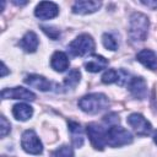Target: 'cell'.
Instances as JSON below:
<instances>
[{
    "label": "cell",
    "mask_w": 157,
    "mask_h": 157,
    "mask_svg": "<svg viewBox=\"0 0 157 157\" xmlns=\"http://www.w3.org/2000/svg\"><path fill=\"white\" fill-rule=\"evenodd\" d=\"M150 27L148 17L141 12H134L129 21V37L132 42H144Z\"/></svg>",
    "instance_id": "6da1fadb"
},
{
    "label": "cell",
    "mask_w": 157,
    "mask_h": 157,
    "mask_svg": "<svg viewBox=\"0 0 157 157\" xmlns=\"http://www.w3.org/2000/svg\"><path fill=\"white\" fill-rule=\"evenodd\" d=\"M109 104V101L103 93H91L82 97L78 101V107L82 112L88 114H97L104 110Z\"/></svg>",
    "instance_id": "7a4b0ae2"
},
{
    "label": "cell",
    "mask_w": 157,
    "mask_h": 157,
    "mask_svg": "<svg viewBox=\"0 0 157 157\" xmlns=\"http://www.w3.org/2000/svg\"><path fill=\"white\" fill-rule=\"evenodd\" d=\"M105 139L107 145L110 147H120L132 142V135L130 134V131L118 125H113L107 130Z\"/></svg>",
    "instance_id": "3957f363"
},
{
    "label": "cell",
    "mask_w": 157,
    "mask_h": 157,
    "mask_svg": "<svg viewBox=\"0 0 157 157\" xmlns=\"http://www.w3.org/2000/svg\"><path fill=\"white\" fill-rule=\"evenodd\" d=\"M69 50L75 56H83L94 50V40L90 34H80L69 45Z\"/></svg>",
    "instance_id": "277c9868"
},
{
    "label": "cell",
    "mask_w": 157,
    "mask_h": 157,
    "mask_svg": "<svg viewBox=\"0 0 157 157\" xmlns=\"http://www.w3.org/2000/svg\"><path fill=\"white\" fill-rule=\"evenodd\" d=\"M22 148L29 155H40L43 152V145L34 130H26L21 137Z\"/></svg>",
    "instance_id": "5b68a950"
},
{
    "label": "cell",
    "mask_w": 157,
    "mask_h": 157,
    "mask_svg": "<svg viewBox=\"0 0 157 157\" xmlns=\"http://www.w3.org/2000/svg\"><path fill=\"white\" fill-rule=\"evenodd\" d=\"M87 135L90 137V141L92 146L97 150H103L104 146L107 145V139H105V130H103L102 126H99L96 123H90L86 128Z\"/></svg>",
    "instance_id": "8992f818"
},
{
    "label": "cell",
    "mask_w": 157,
    "mask_h": 157,
    "mask_svg": "<svg viewBox=\"0 0 157 157\" xmlns=\"http://www.w3.org/2000/svg\"><path fill=\"white\" fill-rule=\"evenodd\" d=\"M128 124L134 129V131L140 136H147L152 131V125L146 118L139 113H132L128 117Z\"/></svg>",
    "instance_id": "52a82bcc"
},
{
    "label": "cell",
    "mask_w": 157,
    "mask_h": 157,
    "mask_svg": "<svg viewBox=\"0 0 157 157\" xmlns=\"http://www.w3.org/2000/svg\"><path fill=\"white\" fill-rule=\"evenodd\" d=\"M130 75L123 69L115 70V69H108L104 71L102 75V82L103 83H118L119 86H124L129 83L130 81Z\"/></svg>",
    "instance_id": "ba28073f"
},
{
    "label": "cell",
    "mask_w": 157,
    "mask_h": 157,
    "mask_svg": "<svg viewBox=\"0 0 157 157\" xmlns=\"http://www.w3.org/2000/svg\"><path fill=\"white\" fill-rule=\"evenodd\" d=\"M1 98L2 99H23V101H34L36 94L23 87H12V88H5L1 91Z\"/></svg>",
    "instance_id": "9c48e42d"
},
{
    "label": "cell",
    "mask_w": 157,
    "mask_h": 157,
    "mask_svg": "<svg viewBox=\"0 0 157 157\" xmlns=\"http://www.w3.org/2000/svg\"><path fill=\"white\" fill-rule=\"evenodd\" d=\"M58 13H59V7L53 1H40L34 10V15L39 20H50L58 16Z\"/></svg>",
    "instance_id": "30bf717a"
},
{
    "label": "cell",
    "mask_w": 157,
    "mask_h": 157,
    "mask_svg": "<svg viewBox=\"0 0 157 157\" xmlns=\"http://www.w3.org/2000/svg\"><path fill=\"white\" fill-rule=\"evenodd\" d=\"M129 91L135 98L144 99L147 96V83L142 77H132L129 81Z\"/></svg>",
    "instance_id": "8fae6325"
},
{
    "label": "cell",
    "mask_w": 157,
    "mask_h": 157,
    "mask_svg": "<svg viewBox=\"0 0 157 157\" xmlns=\"http://www.w3.org/2000/svg\"><path fill=\"white\" fill-rule=\"evenodd\" d=\"M101 5H102L101 1H88V0L76 1L72 5V12L78 15H88L96 12L101 7Z\"/></svg>",
    "instance_id": "7c38bea8"
},
{
    "label": "cell",
    "mask_w": 157,
    "mask_h": 157,
    "mask_svg": "<svg viewBox=\"0 0 157 157\" xmlns=\"http://www.w3.org/2000/svg\"><path fill=\"white\" fill-rule=\"evenodd\" d=\"M136 59L150 70H157V54L150 49H142L137 53Z\"/></svg>",
    "instance_id": "4fadbf2b"
},
{
    "label": "cell",
    "mask_w": 157,
    "mask_h": 157,
    "mask_svg": "<svg viewBox=\"0 0 157 157\" xmlns=\"http://www.w3.org/2000/svg\"><path fill=\"white\" fill-rule=\"evenodd\" d=\"M108 66V60L102 55H91L85 61V67L90 72H98Z\"/></svg>",
    "instance_id": "5bb4252c"
},
{
    "label": "cell",
    "mask_w": 157,
    "mask_h": 157,
    "mask_svg": "<svg viewBox=\"0 0 157 157\" xmlns=\"http://www.w3.org/2000/svg\"><path fill=\"white\" fill-rule=\"evenodd\" d=\"M25 82L27 85H29L31 87L37 88L38 91H42V92H47L52 87V83L45 77H43L40 75H28L25 78Z\"/></svg>",
    "instance_id": "9a60e30c"
},
{
    "label": "cell",
    "mask_w": 157,
    "mask_h": 157,
    "mask_svg": "<svg viewBox=\"0 0 157 157\" xmlns=\"http://www.w3.org/2000/svg\"><path fill=\"white\" fill-rule=\"evenodd\" d=\"M38 44H39V39H38L37 34H36L34 32H32V31L27 32V33L22 37V39L20 40V47H21L25 52H27V53H33V52H36L37 48H38Z\"/></svg>",
    "instance_id": "2e32d148"
},
{
    "label": "cell",
    "mask_w": 157,
    "mask_h": 157,
    "mask_svg": "<svg viewBox=\"0 0 157 157\" xmlns=\"http://www.w3.org/2000/svg\"><path fill=\"white\" fill-rule=\"evenodd\" d=\"M50 65L56 72H64L69 67V58L64 52H55L52 55Z\"/></svg>",
    "instance_id": "e0dca14e"
},
{
    "label": "cell",
    "mask_w": 157,
    "mask_h": 157,
    "mask_svg": "<svg viewBox=\"0 0 157 157\" xmlns=\"http://www.w3.org/2000/svg\"><path fill=\"white\" fill-rule=\"evenodd\" d=\"M12 114L17 120L26 121L33 114V108L27 103H17L12 108Z\"/></svg>",
    "instance_id": "ac0fdd59"
},
{
    "label": "cell",
    "mask_w": 157,
    "mask_h": 157,
    "mask_svg": "<svg viewBox=\"0 0 157 157\" xmlns=\"http://www.w3.org/2000/svg\"><path fill=\"white\" fill-rule=\"evenodd\" d=\"M69 130H70V134H71V140H72L74 146L75 147H81L83 145V140H85L81 125L76 121H69Z\"/></svg>",
    "instance_id": "d6986e66"
},
{
    "label": "cell",
    "mask_w": 157,
    "mask_h": 157,
    "mask_svg": "<svg viewBox=\"0 0 157 157\" xmlns=\"http://www.w3.org/2000/svg\"><path fill=\"white\" fill-rule=\"evenodd\" d=\"M80 78H81L80 71L77 69H72V70L69 71V74L64 78V86L66 88H74L80 82Z\"/></svg>",
    "instance_id": "ffe728a7"
},
{
    "label": "cell",
    "mask_w": 157,
    "mask_h": 157,
    "mask_svg": "<svg viewBox=\"0 0 157 157\" xmlns=\"http://www.w3.org/2000/svg\"><path fill=\"white\" fill-rule=\"evenodd\" d=\"M102 42H103V45L109 49V50H117L118 47H119V43L118 40L115 39V37L110 33H104L102 36Z\"/></svg>",
    "instance_id": "44dd1931"
},
{
    "label": "cell",
    "mask_w": 157,
    "mask_h": 157,
    "mask_svg": "<svg viewBox=\"0 0 157 157\" xmlns=\"http://www.w3.org/2000/svg\"><path fill=\"white\" fill-rule=\"evenodd\" d=\"M52 157H74V151L70 146L63 145L52 153Z\"/></svg>",
    "instance_id": "7402d4cb"
},
{
    "label": "cell",
    "mask_w": 157,
    "mask_h": 157,
    "mask_svg": "<svg viewBox=\"0 0 157 157\" xmlns=\"http://www.w3.org/2000/svg\"><path fill=\"white\" fill-rule=\"evenodd\" d=\"M10 131H11V124L6 120V118L4 115H1L0 117V135H1V137H5Z\"/></svg>",
    "instance_id": "603a6c76"
},
{
    "label": "cell",
    "mask_w": 157,
    "mask_h": 157,
    "mask_svg": "<svg viewBox=\"0 0 157 157\" xmlns=\"http://www.w3.org/2000/svg\"><path fill=\"white\" fill-rule=\"evenodd\" d=\"M42 29H43V32L49 37V38H52V39H58L59 37H60V31L59 29H56L55 27H49V26H42Z\"/></svg>",
    "instance_id": "cb8c5ba5"
},
{
    "label": "cell",
    "mask_w": 157,
    "mask_h": 157,
    "mask_svg": "<svg viewBox=\"0 0 157 157\" xmlns=\"http://www.w3.org/2000/svg\"><path fill=\"white\" fill-rule=\"evenodd\" d=\"M103 120H104L107 124H109L110 126H113V125H117V124L119 123V117H118V114H115V113H109L108 115H105V117L103 118Z\"/></svg>",
    "instance_id": "d4e9b609"
},
{
    "label": "cell",
    "mask_w": 157,
    "mask_h": 157,
    "mask_svg": "<svg viewBox=\"0 0 157 157\" xmlns=\"http://www.w3.org/2000/svg\"><path fill=\"white\" fill-rule=\"evenodd\" d=\"M141 4L147 6V7H150V9H157V0H147V1L142 0Z\"/></svg>",
    "instance_id": "484cf974"
},
{
    "label": "cell",
    "mask_w": 157,
    "mask_h": 157,
    "mask_svg": "<svg viewBox=\"0 0 157 157\" xmlns=\"http://www.w3.org/2000/svg\"><path fill=\"white\" fill-rule=\"evenodd\" d=\"M6 74H9V70H7L6 65H5V63H1V72H0V76L4 77Z\"/></svg>",
    "instance_id": "4316f807"
},
{
    "label": "cell",
    "mask_w": 157,
    "mask_h": 157,
    "mask_svg": "<svg viewBox=\"0 0 157 157\" xmlns=\"http://www.w3.org/2000/svg\"><path fill=\"white\" fill-rule=\"evenodd\" d=\"M12 2H13L15 5H20V6H21V5H26V4H27V1H16V0H13Z\"/></svg>",
    "instance_id": "83f0119b"
},
{
    "label": "cell",
    "mask_w": 157,
    "mask_h": 157,
    "mask_svg": "<svg viewBox=\"0 0 157 157\" xmlns=\"http://www.w3.org/2000/svg\"><path fill=\"white\" fill-rule=\"evenodd\" d=\"M153 141L156 142V145H157V131L155 132V135H153Z\"/></svg>",
    "instance_id": "f1b7e54d"
}]
</instances>
